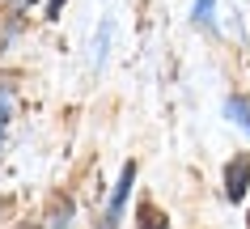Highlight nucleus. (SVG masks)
<instances>
[{
	"label": "nucleus",
	"instance_id": "7ed1b4c3",
	"mask_svg": "<svg viewBox=\"0 0 250 229\" xmlns=\"http://www.w3.org/2000/svg\"><path fill=\"white\" fill-rule=\"evenodd\" d=\"M229 115H233V119L250 132V106H246V102H237V98H233V102H229Z\"/></svg>",
	"mask_w": 250,
	"mask_h": 229
},
{
	"label": "nucleus",
	"instance_id": "f03ea898",
	"mask_svg": "<svg viewBox=\"0 0 250 229\" xmlns=\"http://www.w3.org/2000/svg\"><path fill=\"white\" fill-rule=\"evenodd\" d=\"M132 178H136V166H123L119 187H115V200H110V212H106V229H115L119 212H123V200H127V191H132Z\"/></svg>",
	"mask_w": 250,
	"mask_h": 229
},
{
	"label": "nucleus",
	"instance_id": "f257e3e1",
	"mask_svg": "<svg viewBox=\"0 0 250 229\" xmlns=\"http://www.w3.org/2000/svg\"><path fill=\"white\" fill-rule=\"evenodd\" d=\"M246 183H250V157H237V162H229V170H225V195L237 204L242 195H246Z\"/></svg>",
	"mask_w": 250,
	"mask_h": 229
},
{
	"label": "nucleus",
	"instance_id": "20e7f679",
	"mask_svg": "<svg viewBox=\"0 0 250 229\" xmlns=\"http://www.w3.org/2000/svg\"><path fill=\"white\" fill-rule=\"evenodd\" d=\"M208 13H212V0H199V4H195V17H199V21H208Z\"/></svg>",
	"mask_w": 250,
	"mask_h": 229
}]
</instances>
